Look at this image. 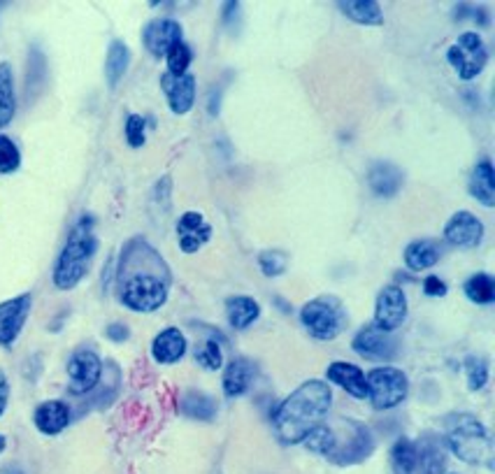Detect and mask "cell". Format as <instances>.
Wrapping results in <instances>:
<instances>
[{
  "label": "cell",
  "mask_w": 495,
  "mask_h": 474,
  "mask_svg": "<svg viewBox=\"0 0 495 474\" xmlns=\"http://www.w3.org/2000/svg\"><path fill=\"white\" fill-rule=\"evenodd\" d=\"M170 266L145 237H133L124 245L116 267V293L124 308L137 314H152L167 303Z\"/></svg>",
  "instance_id": "obj_1"
},
{
  "label": "cell",
  "mask_w": 495,
  "mask_h": 474,
  "mask_svg": "<svg viewBox=\"0 0 495 474\" xmlns=\"http://www.w3.org/2000/svg\"><path fill=\"white\" fill-rule=\"evenodd\" d=\"M333 405V391L328 381L309 379L277 407L272 426L282 444H300L312 428L324 421Z\"/></svg>",
  "instance_id": "obj_2"
},
{
  "label": "cell",
  "mask_w": 495,
  "mask_h": 474,
  "mask_svg": "<svg viewBox=\"0 0 495 474\" xmlns=\"http://www.w3.org/2000/svg\"><path fill=\"white\" fill-rule=\"evenodd\" d=\"M305 449L339 468H351L375 454V435L365 423L354 419H335L318 423L303 439Z\"/></svg>",
  "instance_id": "obj_3"
},
{
  "label": "cell",
  "mask_w": 495,
  "mask_h": 474,
  "mask_svg": "<svg viewBox=\"0 0 495 474\" xmlns=\"http://www.w3.org/2000/svg\"><path fill=\"white\" fill-rule=\"evenodd\" d=\"M96 251H98V237H96L94 217L84 214L73 226L68 240L58 254V261L54 266V287L58 291H73L84 277L89 275Z\"/></svg>",
  "instance_id": "obj_4"
},
{
  "label": "cell",
  "mask_w": 495,
  "mask_h": 474,
  "mask_svg": "<svg viewBox=\"0 0 495 474\" xmlns=\"http://www.w3.org/2000/svg\"><path fill=\"white\" fill-rule=\"evenodd\" d=\"M444 447L463 463L493 468V439L489 435V428L475 414L460 412L447 419Z\"/></svg>",
  "instance_id": "obj_5"
},
{
  "label": "cell",
  "mask_w": 495,
  "mask_h": 474,
  "mask_svg": "<svg viewBox=\"0 0 495 474\" xmlns=\"http://www.w3.org/2000/svg\"><path fill=\"white\" fill-rule=\"evenodd\" d=\"M300 321L314 339L328 342L347 328V309L338 296H317L300 309Z\"/></svg>",
  "instance_id": "obj_6"
},
{
  "label": "cell",
  "mask_w": 495,
  "mask_h": 474,
  "mask_svg": "<svg viewBox=\"0 0 495 474\" xmlns=\"http://www.w3.org/2000/svg\"><path fill=\"white\" fill-rule=\"evenodd\" d=\"M365 381H368V400L379 412L402 405L407 400V393H409L407 375L398 368H391V365L370 370L365 375Z\"/></svg>",
  "instance_id": "obj_7"
},
{
  "label": "cell",
  "mask_w": 495,
  "mask_h": 474,
  "mask_svg": "<svg viewBox=\"0 0 495 474\" xmlns=\"http://www.w3.org/2000/svg\"><path fill=\"white\" fill-rule=\"evenodd\" d=\"M447 61L451 63V68L459 73L460 79L470 82V79L484 73L486 63H489V49H486L480 33H460L459 40L449 47Z\"/></svg>",
  "instance_id": "obj_8"
},
{
  "label": "cell",
  "mask_w": 495,
  "mask_h": 474,
  "mask_svg": "<svg viewBox=\"0 0 495 474\" xmlns=\"http://www.w3.org/2000/svg\"><path fill=\"white\" fill-rule=\"evenodd\" d=\"M68 391L73 396H86L103 379V360L96 351L79 349L68 360Z\"/></svg>",
  "instance_id": "obj_9"
},
{
  "label": "cell",
  "mask_w": 495,
  "mask_h": 474,
  "mask_svg": "<svg viewBox=\"0 0 495 474\" xmlns=\"http://www.w3.org/2000/svg\"><path fill=\"white\" fill-rule=\"evenodd\" d=\"M407 318V296L400 287L391 284L379 291L375 300V323L384 333H393L405 323Z\"/></svg>",
  "instance_id": "obj_10"
},
{
  "label": "cell",
  "mask_w": 495,
  "mask_h": 474,
  "mask_svg": "<svg viewBox=\"0 0 495 474\" xmlns=\"http://www.w3.org/2000/svg\"><path fill=\"white\" fill-rule=\"evenodd\" d=\"M31 308V293H24V296H16L12 300L0 303V347L10 349L12 344L16 342V338H19L24 326H26Z\"/></svg>",
  "instance_id": "obj_11"
},
{
  "label": "cell",
  "mask_w": 495,
  "mask_h": 474,
  "mask_svg": "<svg viewBox=\"0 0 495 474\" xmlns=\"http://www.w3.org/2000/svg\"><path fill=\"white\" fill-rule=\"evenodd\" d=\"M351 349L365 360L389 363L398 354V342L391 338V333H384L377 326H365L351 342Z\"/></svg>",
  "instance_id": "obj_12"
},
{
  "label": "cell",
  "mask_w": 495,
  "mask_h": 474,
  "mask_svg": "<svg viewBox=\"0 0 495 474\" xmlns=\"http://www.w3.org/2000/svg\"><path fill=\"white\" fill-rule=\"evenodd\" d=\"M444 240L456 249H475L484 240V224L468 209L456 212L444 226Z\"/></svg>",
  "instance_id": "obj_13"
},
{
  "label": "cell",
  "mask_w": 495,
  "mask_h": 474,
  "mask_svg": "<svg viewBox=\"0 0 495 474\" xmlns=\"http://www.w3.org/2000/svg\"><path fill=\"white\" fill-rule=\"evenodd\" d=\"M142 42L146 52L161 58L170 52L177 42H182V26L175 19H154L142 31Z\"/></svg>",
  "instance_id": "obj_14"
},
{
  "label": "cell",
  "mask_w": 495,
  "mask_h": 474,
  "mask_svg": "<svg viewBox=\"0 0 495 474\" xmlns=\"http://www.w3.org/2000/svg\"><path fill=\"white\" fill-rule=\"evenodd\" d=\"M212 237V226L200 212H184L177 221V242L184 254H196Z\"/></svg>",
  "instance_id": "obj_15"
},
{
  "label": "cell",
  "mask_w": 495,
  "mask_h": 474,
  "mask_svg": "<svg viewBox=\"0 0 495 474\" xmlns=\"http://www.w3.org/2000/svg\"><path fill=\"white\" fill-rule=\"evenodd\" d=\"M161 86L166 91L167 105L172 115H188L196 103V77L193 75H170L166 73L161 77Z\"/></svg>",
  "instance_id": "obj_16"
},
{
  "label": "cell",
  "mask_w": 495,
  "mask_h": 474,
  "mask_svg": "<svg viewBox=\"0 0 495 474\" xmlns=\"http://www.w3.org/2000/svg\"><path fill=\"white\" fill-rule=\"evenodd\" d=\"M326 379L338 384L342 391L354 396L356 400H365L368 398V381H365V372L360 370L359 365L335 360V363L328 365V370H326Z\"/></svg>",
  "instance_id": "obj_17"
},
{
  "label": "cell",
  "mask_w": 495,
  "mask_h": 474,
  "mask_svg": "<svg viewBox=\"0 0 495 474\" xmlns=\"http://www.w3.org/2000/svg\"><path fill=\"white\" fill-rule=\"evenodd\" d=\"M417 444V469L421 474H442L447 469V447L433 433L423 435Z\"/></svg>",
  "instance_id": "obj_18"
},
{
  "label": "cell",
  "mask_w": 495,
  "mask_h": 474,
  "mask_svg": "<svg viewBox=\"0 0 495 474\" xmlns=\"http://www.w3.org/2000/svg\"><path fill=\"white\" fill-rule=\"evenodd\" d=\"M402 182H405L402 170L389 161L375 163L370 167V172H368V184H370L372 193L379 196V198H393V196H398L402 188Z\"/></svg>",
  "instance_id": "obj_19"
},
{
  "label": "cell",
  "mask_w": 495,
  "mask_h": 474,
  "mask_svg": "<svg viewBox=\"0 0 495 474\" xmlns=\"http://www.w3.org/2000/svg\"><path fill=\"white\" fill-rule=\"evenodd\" d=\"M33 421H35V428L42 435H54L63 433L70 423V407L61 400H47L42 402L40 407L33 414Z\"/></svg>",
  "instance_id": "obj_20"
},
{
  "label": "cell",
  "mask_w": 495,
  "mask_h": 474,
  "mask_svg": "<svg viewBox=\"0 0 495 474\" xmlns=\"http://www.w3.org/2000/svg\"><path fill=\"white\" fill-rule=\"evenodd\" d=\"M187 354V338L179 328H166L154 338L152 356L157 363L172 365L184 358Z\"/></svg>",
  "instance_id": "obj_21"
},
{
  "label": "cell",
  "mask_w": 495,
  "mask_h": 474,
  "mask_svg": "<svg viewBox=\"0 0 495 474\" xmlns=\"http://www.w3.org/2000/svg\"><path fill=\"white\" fill-rule=\"evenodd\" d=\"M468 191L484 207H495V170L489 158H484V161L475 166V170L470 175Z\"/></svg>",
  "instance_id": "obj_22"
},
{
  "label": "cell",
  "mask_w": 495,
  "mask_h": 474,
  "mask_svg": "<svg viewBox=\"0 0 495 474\" xmlns=\"http://www.w3.org/2000/svg\"><path fill=\"white\" fill-rule=\"evenodd\" d=\"M251 381H254V365L247 358H233L224 370V396L226 398H240L249 391Z\"/></svg>",
  "instance_id": "obj_23"
},
{
  "label": "cell",
  "mask_w": 495,
  "mask_h": 474,
  "mask_svg": "<svg viewBox=\"0 0 495 474\" xmlns=\"http://www.w3.org/2000/svg\"><path fill=\"white\" fill-rule=\"evenodd\" d=\"M258 317H261V305L254 298L233 296L226 300V318H228L230 328L247 330L251 323L258 321Z\"/></svg>",
  "instance_id": "obj_24"
},
{
  "label": "cell",
  "mask_w": 495,
  "mask_h": 474,
  "mask_svg": "<svg viewBox=\"0 0 495 474\" xmlns=\"http://www.w3.org/2000/svg\"><path fill=\"white\" fill-rule=\"evenodd\" d=\"M439 256H442V249L435 240H414L405 249V266L412 272L430 270L438 266Z\"/></svg>",
  "instance_id": "obj_25"
},
{
  "label": "cell",
  "mask_w": 495,
  "mask_h": 474,
  "mask_svg": "<svg viewBox=\"0 0 495 474\" xmlns=\"http://www.w3.org/2000/svg\"><path fill=\"white\" fill-rule=\"evenodd\" d=\"M339 10L359 26H384V12L375 0H347L339 3Z\"/></svg>",
  "instance_id": "obj_26"
},
{
  "label": "cell",
  "mask_w": 495,
  "mask_h": 474,
  "mask_svg": "<svg viewBox=\"0 0 495 474\" xmlns=\"http://www.w3.org/2000/svg\"><path fill=\"white\" fill-rule=\"evenodd\" d=\"M179 412L191 421H212L217 417V402L203 391H187L179 400Z\"/></svg>",
  "instance_id": "obj_27"
},
{
  "label": "cell",
  "mask_w": 495,
  "mask_h": 474,
  "mask_svg": "<svg viewBox=\"0 0 495 474\" xmlns=\"http://www.w3.org/2000/svg\"><path fill=\"white\" fill-rule=\"evenodd\" d=\"M128 63H131V52L126 47V42L112 40L110 47H107V58H105V77H107V84H110L112 89L126 75Z\"/></svg>",
  "instance_id": "obj_28"
},
{
  "label": "cell",
  "mask_w": 495,
  "mask_h": 474,
  "mask_svg": "<svg viewBox=\"0 0 495 474\" xmlns=\"http://www.w3.org/2000/svg\"><path fill=\"white\" fill-rule=\"evenodd\" d=\"M16 112L15 75L10 63H0V128H5Z\"/></svg>",
  "instance_id": "obj_29"
},
{
  "label": "cell",
  "mask_w": 495,
  "mask_h": 474,
  "mask_svg": "<svg viewBox=\"0 0 495 474\" xmlns=\"http://www.w3.org/2000/svg\"><path fill=\"white\" fill-rule=\"evenodd\" d=\"M417 472V444L412 439H396L391 449V474H414Z\"/></svg>",
  "instance_id": "obj_30"
},
{
  "label": "cell",
  "mask_w": 495,
  "mask_h": 474,
  "mask_svg": "<svg viewBox=\"0 0 495 474\" xmlns=\"http://www.w3.org/2000/svg\"><path fill=\"white\" fill-rule=\"evenodd\" d=\"M463 291L470 303L475 305H490L495 300V282L493 277L486 272H477L463 284Z\"/></svg>",
  "instance_id": "obj_31"
},
{
  "label": "cell",
  "mask_w": 495,
  "mask_h": 474,
  "mask_svg": "<svg viewBox=\"0 0 495 474\" xmlns=\"http://www.w3.org/2000/svg\"><path fill=\"white\" fill-rule=\"evenodd\" d=\"M465 377L470 391H481L489 381V360L484 356H468L465 358Z\"/></svg>",
  "instance_id": "obj_32"
},
{
  "label": "cell",
  "mask_w": 495,
  "mask_h": 474,
  "mask_svg": "<svg viewBox=\"0 0 495 474\" xmlns=\"http://www.w3.org/2000/svg\"><path fill=\"white\" fill-rule=\"evenodd\" d=\"M167 58V73L170 75H187L188 73V66H191L193 61V52L191 47H188L187 42H177L175 47L170 49V52L166 54Z\"/></svg>",
  "instance_id": "obj_33"
},
{
  "label": "cell",
  "mask_w": 495,
  "mask_h": 474,
  "mask_svg": "<svg viewBox=\"0 0 495 474\" xmlns=\"http://www.w3.org/2000/svg\"><path fill=\"white\" fill-rule=\"evenodd\" d=\"M258 267H261V272L266 277H279L287 272L288 267V254H284V251H261L258 254Z\"/></svg>",
  "instance_id": "obj_34"
},
{
  "label": "cell",
  "mask_w": 495,
  "mask_h": 474,
  "mask_svg": "<svg viewBox=\"0 0 495 474\" xmlns=\"http://www.w3.org/2000/svg\"><path fill=\"white\" fill-rule=\"evenodd\" d=\"M21 152L19 146L7 136H0V175H12L19 170Z\"/></svg>",
  "instance_id": "obj_35"
},
{
  "label": "cell",
  "mask_w": 495,
  "mask_h": 474,
  "mask_svg": "<svg viewBox=\"0 0 495 474\" xmlns=\"http://www.w3.org/2000/svg\"><path fill=\"white\" fill-rule=\"evenodd\" d=\"M196 360L203 365L205 370H219L224 365V354H221V347L217 339H207L205 347L200 351H196Z\"/></svg>",
  "instance_id": "obj_36"
},
{
  "label": "cell",
  "mask_w": 495,
  "mask_h": 474,
  "mask_svg": "<svg viewBox=\"0 0 495 474\" xmlns=\"http://www.w3.org/2000/svg\"><path fill=\"white\" fill-rule=\"evenodd\" d=\"M145 128H146V121L142 119L140 115L128 116V119H126V140H128V145L131 146L145 145V140H146Z\"/></svg>",
  "instance_id": "obj_37"
},
{
  "label": "cell",
  "mask_w": 495,
  "mask_h": 474,
  "mask_svg": "<svg viewBox=\"0 0 495 474\" xmlns=\"http://www.w3.org/2000/svg\"><path fill=\"white\" fill-rule=\"evenodd\" d=\"M447 291H449L447 284H444L439 277L430 275V277H426V279H423V293H426V296L442 298V296H447Z\"/></svg>",
  "instance_id": "obj_38"
},
{
  "label": "cell",
  "mask_w": 495,
  "mask_h": 474,
  "mask_svg": "<svg viewBox=\"0 0 495 474\" xmlns=\"http://www.w3.org/2000/svg\"><path fill=\"white\" fill-rule=\"evenodd\" d=\"M105 335H107L112 342L121 344V342H126V339L131 338V330H128V326H124V323H112V326H107Z\"/></svg>",
  "instance_id": "obj_39"
},
{
  "label": "cell",
  "mask_w": 495,
  "mask_h": 474,
  "mask_svg": "<svg viewBox=\"0 0 495 474\" xmlns=\"http://www.w3.org/2000/svg\"><path fill=\"white\" fill-rule=\"evenodd\" d=\"M7 402H10V381H7V375L0 370V417L5 414Z\"/></svg>",
  "instance_id": "obj_40"
},
{
  "label": "cell",
  "mask_w": 495,
  "mask_h": 474,
  "mask_svg": "<svg viewBox=\"0 0 495 474\" xmlns=\"http://www.w3.org/2000/svg\"><path fill=\"white\" fill-rule=\"evenodd\" d=\"M5 447H7V439H5V435L0 433V454L5 451Z\"/></svg>",
  "instance_id": "obj_41"
},
{
  "label": "cell",
  "mask_w": 495,
  "mask_h": 474,
  "mask_svg": "<svg viewBox=\"0 0 495 474\" xmlns=\"http://www.w3.org/2000/svg\"><path fill=\"white\" fill-rule=\"evenodd\" d=\"M7 474H21V472H7Z\"/></svg>",
  "instance_id": "obj_42"
}]
</instances>
